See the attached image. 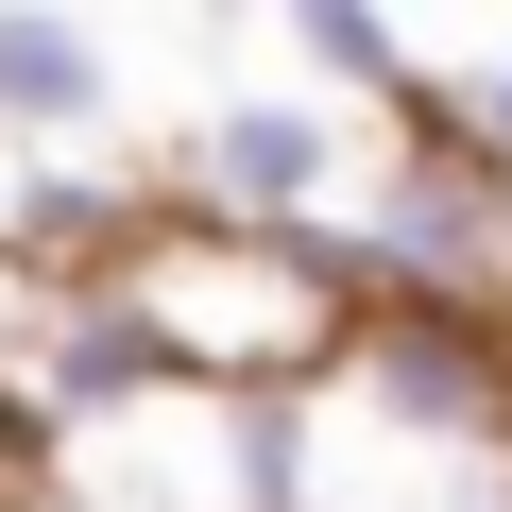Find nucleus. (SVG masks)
Here are the masks:
<instances>
[{
    "label": "nucleus",
    "mask_w": 512,
    "mask_h": 512,
    "mask_svg": "<svg viewBox=\"0 0 512 512\" xmlns=\"http://www.w3.org/2000/svg\"><path fill=\"white\" fill-rule=\"evenodd\" d=\"M120 308L171 359V393L188 376L205 393H274L308 359H359V308H342V274L308 239H137L120 256Z\"/></svg>",
    "instance_id": "1"
},
{
    "label": "nucleus",
    "mask_w": 512,
    "mask_h": 512,
    "mask_svg": "<svg viewBox=\"0 0 512 512\" xmlns=\"http://www.w3.org/2000/svg\"><path fill=\"white\" fill-rule=\"evenodd\" d=\"M188 188L222 205V222H291V205H325L342 188V120L325 103H222V120H188Z\"/></svg>",
    "instance_id": "2"
},
{
    "label": "nucleus",
    "mask_w": 512,
    "mask_h": 512,
    "mask_svg": "<svg viewBox=\"0 0 512 512\" xmlns=\"http://www.w3.org/2000/svg\"><path fill=\"white\" fill-rule=\"evenodd\" d=\"M103 69H120V35H86V18H0V137L86 154L103 137Z\"/></svg>",
    "instance_id": "3"
},
{
    "label": "nucleus",
    "mask_w": 512,
    "mask_h": 512,
    "mask_svg": "<svg viewBox=\"0 0 512 512\" xmlns=\"http://www.w3.org/2000/svg\"><path fill=\"white\" fill-rule=\"evenodd\" d=\"M444 154H478V171L512 188V52H478V86L444 103Z\"/></svg>",
    "instance_id": "4"
}]
</instances>
